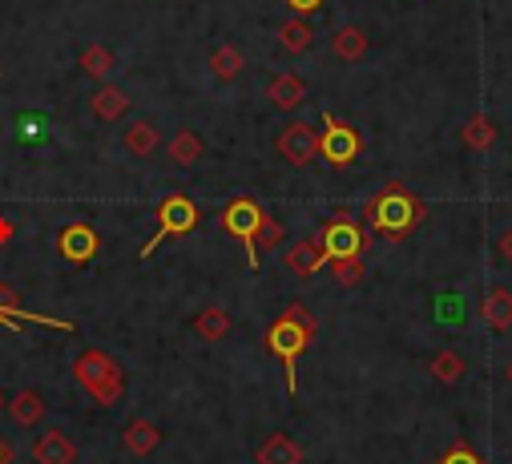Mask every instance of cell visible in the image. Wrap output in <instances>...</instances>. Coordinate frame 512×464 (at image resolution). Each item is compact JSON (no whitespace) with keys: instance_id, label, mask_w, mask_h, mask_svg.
Instances as JSON below:
<instances>
[{"instance_id":"1","label":"cell","mask_w":512,"mask_h":464,"mask_svg":"<svg viewBox=\"0 0 512 464\" xmlns=\"http://www.w3.org/2000/svg\"><path fill=\"white\" fill-rule=\"evenodd\" d=\"M315 331H319V319L303 307V303H291L271 327H267V352L283 364L287 372V396L299 392V360L303 352L315 343Z\"/></svg>"},{"instance_id":"2","label":"cell","mask_w":512,"mask_h":464,"mask_svg":"<svg viewBox=\"0 0 512 464\" xmlns=\"http://www.w3.org/2000/svg\"><path fill=\"white\" fill-rule=\"evenodd\" d=\"M424 202L404 186V182H388L363 210V222L371 230H379V235H388V239H404L412 235V230L424 222Z\"/></svg>"},{"instance_id":"3","label":"cell","mask_w":512,"mask_h":464,"mask_svg":"<svg viewBox=\"0 0 512 464\" xmlns=\"http://www.w3.org/2000/svg\"><path fill=\"white\" fill-rule=\"evenodd\" d=\"M73 376L77 384L89 392V400L97 408H113L121 396H125V376H121V364L109 356V352H97V347H89V352H81L73 360Z\"/></svg>"},{"instance_id":"4","label":"cell","mask_w":512,"mask_h":464,"mask_svg":"<svg viewBox=\"0 0 512 464\" xmlns=\"http://www.w3.org/2000/svg\"><path fill=\"white\" fill-rule=\"evenodd\" d=\"M263 222H267V210L254 202V198H234V202H226V210L218 214V230H222L226 239L242 243L250 271H259V243H254V239H259Z\"/></svg>"},{"instance_id":"5","label":"cell","mask_w":512,"mask_h":464,"mask_svg":"<svg viewBox=\"0 0 512 464\" xmlns=\"http://www.w3.org/2000/svg\"><path fill=\"white\" fill-rule=\"evenodd\" d=\"M202 222V210H198V202L194 198H186V194H166L162 202H158V235L142 247V263L162 247V239H182V235H194V226Z\"/></svg>"},{"instance_id":"6","label":"cell","mask_w":512,"mask_h":464,"mask_svg":"<svg viewBox=\"0 0 512 464\" xmlns=\"http://www.w3.org/2000/svg\"><path fill=\"white\" fill-rule=\"evenodd\" d=\"M311 243L327 255V263H339V259H359L363 247H367V235H363V226L351 214H335L315 230Z\"/></svg>"},{"instance_id":"7","label":"cell","mask_w":512,"mask_h":464,"mask_svg":"<svg viewBox=\"0 0 512 464\" xmlns=\"http://www.w3.org/2000/svg\"><path fill=\"white\" fill-rule=\"evenodd\" d=\"M319 154H323V162H331V166H347V162H355V158L363 154V138H359L347 122H339L331 109H323Z\"/></svg>"},{"instance_id":"8","label":"cell","mask_w":512,"mask_h":464,"mask_svg":"<svg viewBox=\"0 0 512 464\" xmlns=\"http://www.w3.org/2000/svg\"><path fill=\"white\" fill-rule=\"evenodd\" d=\"M57 251H61L65 263L85 267V263L97 259V251H101V235H97L89 222H65V226L57 230Z\"/></svg>"},{"instance_id":"9","label":"cell","mask_w":512,"mask_h":464,"mask_svg":"<svg viewBox=\"0 0 512 464\" xmlns=\"http://www.w3.org/2000/svg\"><path fill=\"white\" fill-rule=\"evenodd\" d=\"M275 150H279L291 166H311V162L319 158V134H315V126H307V122H291V126L279 130Z\"/></svg>"},{"instance_id":"10","label":"cell","mask_w":512,"mask_h":464,"mask_svg":"<svg viewBox=\"0 0 512 464\" xmlns=\"http://www.w3.org/2000/svg\"><path fill=\"white\" fill-rule=\"evenodd\" d=\"M158 444H162V428L154 420H146V416H138V420H130V424L121 428V448L130 452V456H138V460L154 456Z\"/></svg>"},{"instance_id":"11","label":"cell","mask_w":512,"mask_h":464,"mask_svg":"<svg viewBox=\"0 0 512 464\" xmlns=\"http://www.w3.org/2000/svg\"><path fill=\"white\" fill-rule=\"evenodd\" d=\"M89 113L101 122V126H109V122H121L125 113H130V93H125L121 85H101L93 97H89Z\"/></svg>"},{"instance_id":"12","label":"cell","mask_w":512,"mask_h":464,"mask_svg":"<svg viewBox=\"0 0 512 464\" xmlns=\"http://www.w3.org/2000/svg\"><path fill=\"white\" fill-rule=\"evenodd\" d=\"M158 146H162V134H158V126L146 122V118H138V122H130V126L121 130V150L130 154V158H154Z\"/></svg>"},{"instance_id":"13","label":"cell","mask_w":512,"mask_h":464,"mask_svg":"<svg viewBox=\"0 0 512 464\" xmlns=\"http://www.w3.org/2000/svg\"><path fill=\"white\" fill-rule=\"evenodd\" d=\"M283 267H287L295 279H311V275H319V271L327 267V255H323L311 239H303V243H291V247L283 251Z\"/></svg>"},{"instance_id":"14","label":"cell","mask_w":512,"mask_h":464,"mask_svg":"<svg viewBox=\"0 0 512 464\" xmlns=\"http://www.w3.org/2000/svg\"><path fill=\"white\" fill-rule=\"evenodd\" d=\"M33 456H37V464H73V460H77V444H73V436H65L61 428H49V432L37 436Z\"/></svg>"},{"instance_id":"15","label":"cell","mask_w":512,"mask_h":464,"mask_svg":"<svg viewBox=\"0 0 512 464\" xmlns=\"http://www.w3.org/2000/svg\"><path fill=\"white\" fill-rule=\"evenodd\" d=\"M5 408H9V416H13L21 428H37V424L49 416V404H45V396H41L37 388H21L17 396L5 400Z\"/></svg>"},{"instance_id":"16","label":"cell","mask_w":512,"mask_h":464,"mask_svg":"<svg viewBox=\"0 0 512 464\" xmlns=\"http://www.w3.org/2000/svg\"><path fill=\"white\" fill-rule=\"evenodd\" d=\"M267 101L275 109H299L307 101V81L299 73H275L267 85Z\"/></svg>"},{"instance_id":"17","label":"cell","mask_w":512,"mask_h":464,"mask_svg":"<svg viewBox=\"0 0 512 464\" xmlns=\"http://www.w3.org/2000/svg\"><path fill=\"white\" fill-rule=\"evenodd\" d=\"M254 460H259V464H303V448L287 432H271L259 444V452H254Z\"/></svg>"},{"instance_id":"18","label":"cell","mask_w":512,"mask_h":464,"mask_svg":"<svg viewBox=\"0 0 512 464\" xmlns=\"http://www.w3.org/2000/svg\"><path fill=\"white\" fill-rule=\"evenodd\" d=\"M190 327H194V335H198L202 343H218V339H226V335L234 331V319H230L226 307H206V311L194 315Z\"/></svg>"},{"instance_id":"19","label":"cell","mask_w":512,"mask_h":464,"mask_svg":"<svg viewBox=\"0 0 512 464\" xmlns=\"http://www.w3.org/2000/svg\"><path fill=\"white\" fill-rule=\"evenodd\" d=\"M480 315L492 331H508L512 327V291L508 287H492L480 303Z\"/></svg>"},{"instance_id":"20","label":"cell","mask_w":512,"mask_h":464,"mask_svg":"<svg viewBox=\"0 0 512 464\" xmlns=\"http://www.w3.org/2000/svg\"><path fill=\"white\" fill-rule=\"evenodd\" d=\"M166 154H170L174 166H194V162H202L206 142H202V134H194V130H178V134L170 138Z\"/></svg>"},{"instance_id":"21","label":"cell","mask_w":512,"mask_h":464,"mask_svg":"<svg viewBox=\"0 0 512 464\" xmlns=\"http://www.w3.org/2000/svg\"><path fill=\"white\" fill-rule=\"evenodd\" d=\"M331 49H335L339 61H359V57L367 53V33H363L359 25H343V29H335Z\"/></svg>"},{"instance_id":"22","label":"cell","mask_w":512,"mask_h":464,"mask_svg":"<svg viewBox=\"0 0 512 464\" xmlns=\"http://www.w3.org/2000/svg\"><path fill=\"white\" fill-rule=\"evenodd\" d=\"M242 49H234V45H218L214 53H210V73H214V81H222V85H230L238 73H242Z\"/></svg>"},{"instance_id":"23","label":"cell","mask_w":512,"mask_h":464,"mask_svg":"<svg viewBox=\"0 0 512 464\" xmlns=\"http://www.w3.org/2000/svg\"><path fill=\"white\" fill-rule=\"evenodd\" d=\"M113 69H117V57H113L105 45H89V49H81V73H85V77L105 81V77H113Z\"/></svg>"},{"instance_id":"24","label":"cell","mask_w":512,"mask_h":464,"mask_svg":"<svg viewBox=\"0 0 512 464\" xmlns=\"http://www.w3.org/2000/svg\"><path fill=\"white\" fill-rule=\"evenodd\" d=\"M460 138H464V146H468V150H492V142H496L500 134H496L492 118H484V113H476V118H468V122H464Z\"/></svg>"},{"instance_id":"25","label":"cell","mask_w":512,"mask_h":464,"mask_svg":"<svg viewBox=\"0 0 512 464\" xmlns=\"http://www.w3.org/2000/svg\"><path fill=\"white\" fill-rule=\"evenodd\" d=\"M279 45H283L287 53H307V49L315 45V29L307 25V17H295V21H287V25L279 29Z\"/></svg>"},{"instance_id":"26","label":"cell","mask_w":512,"mask_h":464,"mask_svg":"<svg viewBox=\"0 0 512 464\" xmlns=\"http://www.w3.org/2000/svg\"><path fill=\"white\" fill-rule=\"evenodd\" d=\"M428 372H432V380H440V384H456V380L464 376V360H460V352L444 347V352H436V356H432Z\"/></svg>"},{"instance_id":"27","label":"cell","mask_w":512,"mask_h":464,"mask_svg":"<svg viewBox=\"0 0 512 464\" xmlns=\"http://www.w3.org/2000/svg\"><path fill=\"white\" fill-rule=\"evenodd\" d=\"M331 271H335L339 287H359L363 283V259H339V263H331Z\"/></svg>"},{"instance_id":"28","label":"cell","mask_w":512,"mask_h":464,"mask_svg":"<svg viewBox=\"0 0 512 464\" xmlns=\"http://www.w3.org/2000/svg\"><path fill=\"white\" fill-rule=\"evenodd\" d=\"M283 239H287V230H283V222H275L271 214H267V222H263V230H259V251H275V247H283Z\"/></svg>"},{"instance_id":"29","label":"cell","mask_w":512,"mask_h":464,"mask_svg":"<svg viewBox=\"0 0 512 464\" xmlns=\"http://www.w3.org/2000/svg\"><path fill=\"white\" fill-rule=\"evenodd\" d=\"M41 126H45V118H17V134H21V142H45V134H41Z\"/></svg>"},{"instance_id":"30","label":"cell","mask_w":512,"mask_h":464,"mask_svg":"<svg viewBox=\"0 0 512 464\" xmlns=\"http://www.w3.org/2000/svg\"><path fill=\"white\" fill-rule=\"evenodd\" d=\"M436 319L456 323V319H460V295H440V299H436Z\"/></svg>"},{"instance_id":"31","label":"cell","mask_w":512,"mask_h":464,"mask_svg":"<svg viewBox=\"0 0 512 464\" xmlns=\"http://www.w3.org/2000/svg\"><path fill=\"white\" fill-rule=\"evenodd\" d=\"M440 464H484L468 444H456V448H448L444 456H440Z\"/></svg>"},{"instance_id":"32","label":"cell","mask_w":512,"mask_h":464,"mask_svg":"<svg viewBox=\"0 0 512 464\" xmlns=\"http://www.w3.org/2000/svg\"><path fill=\"white\" fill-rule=\"evenodd\" d=\"M287 9H295L299 17H311V13L323 9V0H287Z\"/></svg>"},{"instance_id":"33","label":"cell","mask_w":512,"mask_h":464,"mask_svg":"<svg viewBox=\"0 0 512 464\" xmlns=\"http://www.w3.org/2000/svg\"><path fill=\"white\" fill-rule=\"evenodd\" d=\"M17 239V222L13 218H5V214H0V247H9Z\"/></svg>"},{"instance_id":"34","label":"cell","mask_w":512,"mask_h":464,"mask_svg":"<svg viewBox=\"0 0 512 464\" xmlns=\"http://www.w3.org/2000/svg\"><path fill=\"white\" fill-rule=\"evenodd\" d=\"M496 251H500V259H508V263H512V230H504V235H500Z\"/></svg>"},{"instance_id":"35","label":"cell","mask_w":512,"mask_h":464,"mask_svg":"<svg viewBox=\"0 0 512 464\" xmlns=\"http://www.w3.org/2000/svg\"><path fill=\"white\" fill-rule=\"evenodd\" d=\"M13 460V444L5 440V436H0V464H9Z\"/></svg>"},{"instance_id":"36","label":"cell","mask_w":512,"mask_h":464,"mask_svg":"<svg viewBox=\"0 0 512 464\" xmlns=\"http://www.w3.org/2000/svg\"><path fill=\"white\" fill-rule=\"evenodd\" d=\"M508 384H512V364H508Z\"/></svg>"},{"instance_id":"37","label":"cell","mask_w":512,"mask_h":464,"mask_svg":"<svg viewBox=\"0 0 512 464\" xmlns=\"http://www.w3.org/2000/svg\"><path fill=\"white\" fill-rule=\"evenodd\" d=\"M0 408H5V396H0Z\"/></svg>"}]
</instances>
